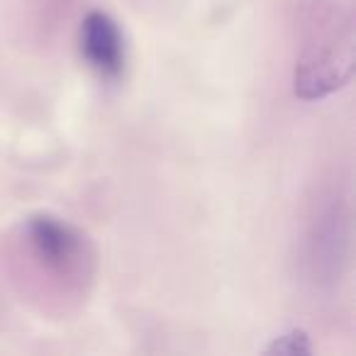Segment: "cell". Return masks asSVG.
<instances>
[{"mask_svg":"<svg viewBox=\"0 0 356 356\" xmlns=\"http://www.w3.org/2000/svg\"><path fill=\"white\" fill-rule=\"evenodd\" d=\"M83 54L100 74L115 76L122 69V37L105 13H90L81 30Z\"/></svg>","mask_w":356,"mask_h":356,"instance_id":"cell-1","label":"cell"},{"mask_svg":"<svg viewBox=\"0 0 356 356\" xmlns=\"http://www.w3.org/2000/svg\"><path fill=\"white\" fill-rule=\"evenodd\" d=\"M30 237L37 252L51 264H64L76 252V234L66 225L51 218H35L30 222Z\"/></svg>","mask_w":356,"mask_h":356,"instance_id":"cell-2","label":"cell"}]
</instances>
